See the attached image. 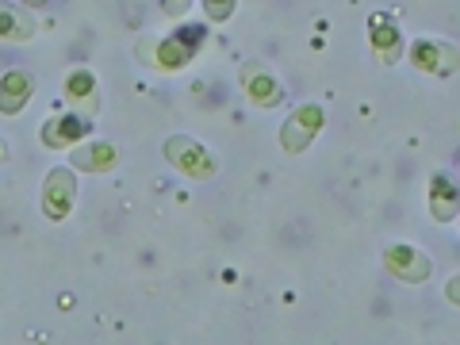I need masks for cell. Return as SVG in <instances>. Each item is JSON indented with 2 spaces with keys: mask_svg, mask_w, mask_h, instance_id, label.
Here are the masks:
<instances>
[{
  "mask_svg": "<svg viewBox=\"0 0 460 345\" xmlns=\"http://www.w3.org/2000/svg\"><path fill=\"white\" fill-rule=\"evenodd\" d=\"M74 165L84 169V172H108V169L119 165V150H115L111 142H89V146H81L77 142Z\"/></svg>",
  "mask_w": 460,
  "mask_h": 345,
  "instance_id": "13",
  "label": "cell"
},
{
  "mask_svg": "<svg viewBox=\"0 0 460 345\" xmlns=\"http://www.w3.org/2000/svg\"><path fill=\"white\" fill-rule=\"evenodd\" d=\"M162 154H165V162L172 169H181L184 177H192V181H208V177H215V169H219L215 154H208L192 135H172V138H165Z\"/></svg>",
  "mask_w": 460,
  "mask_h": 345,
  "instance_id": "2",
  "label": "cell"
},
{
  "mask_svg": "<svg viewBox=\"0 0 460 345\" xmlns=\"http://www.w3.org/2000/svg\"><path fill=\"white\" fill-rule=\"evenodd\" d=\"M35 35V20L27 12L12 8V4H0V39L8 42H27Z\"/></svg>",
  "mask_w": 460,
  "mask_h": 345,
  "instance_id": "14",
  "label": "cell"
},
{
  "mask_svg": "<svg viewBox=\"0 0 460 345\" xmlns=\"http://www.w3.org/2000/svg\"><path fill=\"white\" fill-rule=\"evenodd\" d=\"M456 208H460V189L449 181V172H438V177L429 181V215H434L438 223H453Z\"/></svg>",
  "mask_w": 460,
  "mask_h": 345,
  "instance_id": "11",
  "label": "cell"
},
{
  "mask_svg": "<svg viewBox=\"0 0 460 345\" xmlns=\"http://www.w3.org/2000/svg\"><path fill=\"white\" fill-rule=\"evenodd\" d=\"M189 4H192V0H165V16H172V20H177V16H184V12H189Z\"/></svg>",
  "mask_w": 460,
  "mask_h": 345,
  "instance_id": "16",
  "label": "cell"
},
{
  "mask_svg": "<svg viewBox=\"0 0 460 345\" xmlns=\"http://www.w3.org/2000/svg\"><path fill=\"white\" fill-rule=\"evenodd\" d=\"M234 4H238V0H204V16L211 23H223V20L234 16Z\"/></svg>",
  "mask_w": 460,
  "mask_h": 345,
  "instance_id": "15",
  "label": "cell"
},
{
  "mask_svg": "<svg viewBox=\"0 0 460 345\" xmlns=\"http://www.w3.org/2000/svg\"><path fill=\"white\" fill-rule=\"evenodd\" d=\"M77 204V177L74 169L58 165L47 172V184H42V215H47L50 223H62L69 219V211Z\"/></svg>",
  "mask_w": 460,
  "mask_h": 345,
  "instance_id": "3",
  "label": "cell"
},
{
  "mask_svg": "<svg viewBox=\"0 0 460 345\" xmlns=\"http://www.w3.org/2000/svg\"><path fill=\"white\" fill-rule=\"evenodd\" d=\"M384 269L402 284H422L434 272V261L411 242H392V246H384Z\"/></svg>",
  "mask_w": 460,
  "mask_h": 345,
  "instance_id": "4",
  "label": "cell"
},
{
  "mask_svg": "<svg viewBox=\"0 0 460 345\" xmlns=\"http://www.w3.org/2000/svg\"><path fill=\"white\" fill-rule=\"evenodd\" d=\"M66 100H69V104H77L81 115H93V111L100 108L93 69H74V74L66 77Z\"/></svg>",
  "mask_w": 460,
  "mask_h": 345,
  "instance_id": "12",
  "label": "cell"
},
{
  "mask_svg": "<svg viewBox=\"0 0 460 345\" xmlns=\"http://www.w3.org/2000/svg\"><path fill=\"white\" fill-rule=\"evenodd\" d=\"M93 135V119L81 111H69V115H54V119L42 123V146L50 150H69L77 146V142H84Z\"/></svg>",
  "mask_w": 460,
  "mask_h": 345,
  "instance_id": "8",
  "label": "cell"
},
{
  "mask_svg": "<svg viewBox=\"0 0 460 345\" xmlns=\"http://www.w3.org/2000/svg\"><path fill=\"white\" fill-rule=\"evenodd\" d=\"M23 4H27V8H42V4H47V0H23Z\"/></svg>",
  "mask_w": 460,
  "mask_h": 345,
  "instance_id": "18",
  "label": "cell"
},
{
  "mask_svg": "<svg viewBox=\"0 0 460 345\" xmlns=\"http://www.w3.org/2000/svg\"><path fill=\"white\" fill-rule=\"evenodd\" d=\"M368 42H372V54H376V62L395 66L399 54H402V27L392 16H387V12H376V16L368 20Z\"/></svg>",
  "mask_w": 460,
  "mask_h": 345,
  "instance_id": "9",
  "label": "cell"
},
{
  "mask_svg": "<svg viewBox=\"0 0 460 345\" xmlns=\"http://www.w3.org/2000/svg\"><path fill=\"white\" fill-rule=\"evenodd\" d=\"M449 299H453V304L460 299V280H453V284H449Z\"/></svg>",
  "mask_w": 460,
  "mask_h": 345,
  "instance_id": "17",
  "label": "cell"
},
{
  "mask_svg": "<svg viewBox=\"0 0 460 345\" xmlns=\"http://www.w3.org/2000/svg\"><path fill=\"white\" fill-rule=\"evenodd\" d=\"M0 162H4V142H0Z\"/></svg>",
  "mask_w": 460,
  "mask_h": 345,
  "instance_id": "19",
  "label": "cell"
},
{
  "mask_svg": "<svg viewBox=\"0 0 460 345\" xmlns=\"http://www.w3.org/2000/svg\"><path fill=\"white\" fill-rule=\"evenodd\" d=\"M323 123H326V115L319 104H304V108H296L292 115H288V123L280 127V146L284 154H304L314 138H319L323 131Z\"/></svg>",
  "mask_w": 460,
  "mask_h": 345,
  "instance_id": "5",
  "label": "cell"
},
{
  "mask_svg": "<svg viewBox=\"0 0 460 345\" xmlns=\"http://www.w3.org/2000/svg\"><path fill=\"white\" fill-rule=\"evenodd\" d=\"M238 81H242V89H246V96L253 100L257 108H277L284 100V84L265 62H246L242 66V74H238Z\"/></svg>",
  "mask_w": 460,
  "mask_h": 345,
  "instance_id": "7",
  "label": "cell"
},
{
  "mask_svg": "<svg viewBox=\"0 0 460 345\" xmlns=\"http://www.w3.org/2000/svg\"><path fill=\"white\" fill-rule=\"evenodd\" d=\"M411 62H414V69H422V74L449 77L460 69V50L453 42H441V39H419L411 47Z\"/></svg>",
  "mask_w": 460,
  "mask_h": 345,
  "instance_id": "6",
  "label": "cell"
},
{
  "mask_svg": "<svg viewBox=\"0 0 460 345\" xmlns=\"http://www.w3.org/2000/svg\"><path fill=\"white\" fill-rule=\"evenodd\" d=\"M35 93V81L23 74V69H8L0 77V115H20L27 108V100Z\"/></svg>",
  "mask_w": 460,
  "mask_h": 345,
  "instance_id": "10",
  "label": "cell"
},
{
  "mask_svg": "<svg viewBox=\"0 0 460 345\" xmlns=\"http://www.w3.org/2000/svg\"><path fill=\"white\" fill-rule=\"evenodd\" d=\"M199 42H204V27L199 23H189V27H181V31H172V35H165V39H157L154 47H146V54H150V66H157V69H184L196 58V50H199Z\"/></svg>",
  "mask_w": 460,
  "mask_h": 345,
  "instance_id": "1",
  "label": "cell"
}]
</instances>
